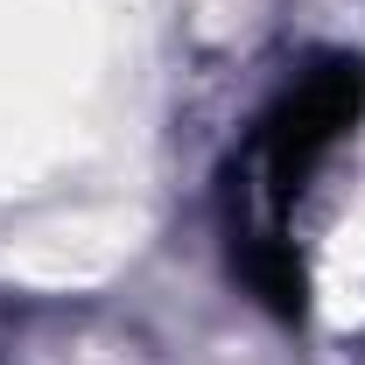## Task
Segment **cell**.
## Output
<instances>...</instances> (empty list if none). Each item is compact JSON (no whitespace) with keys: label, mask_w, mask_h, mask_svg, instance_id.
Instances as JSON below:
<instances>
[{"label":"cell","mask_w":365,"mask_h":365,"mask_svg":"<svg viewBox=\"0 0 365 365\" xmlns=\"http://www.w3.org/2000/svg\"><path fill=\"white\" fill-rule=\"evenodd\" d=\"M365 120V63L323 49L309 56L288 85L274 91V106L253 127V182H260V211L267 218H288V204L317 182V169L337 155V140Z\"/></svg>","instance_id":"obj_1"},{"label":"cell","mask_w":365,"mask_h":365,"mask_svg":"<svg viewBox=\"0 0 365 365\" xmlns=\"http://www.w3.org/2000/svg\"><path fill=\"white\" fill-rule=\"evenodd\" d=\"M225 267L232 281H246V295L281 323H302L309 309V267H302V253H295V239L281 232V218H246V211H232L225 218Z\"/></svg>","instance_id":"obj_2"}]
</instances>
